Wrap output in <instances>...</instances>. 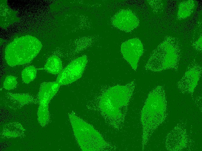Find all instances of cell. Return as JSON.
I'll return each instance as SVG.
<instances>
[{
  "label": "cell",
  "mask_w": 202,
  "mask_h": 151,
  "mask_svg": "<svg viewBox=\"0 0 202 151\" xmlns=\"http://www.w3.org/2000/svg\"><path fill=\"white\" fill-rule=\"evenodd\" d=\"M167 108L164 88L162 86H156L149 93L142 110L143 147L154 131L165 120Z\"/></svg>",
  "instance_id": "cell-1"
},
{
  "label": "cell",
  "mask_w": 202,
  "mask_h": 151,
  "mask_svg": "<svg viewBox=\"0 0 202 151\" xmlns=\"http://www.w3.org/2000/svg\"><path fill=\"white\" fill-rule=\"evenodd\" d=\"M180 55L178 42L174 38H167L152 52L145 69L156 72L170 69L177 71Z\"/></svg>",
  "instance_id": "cell-2"
},
{
  "label": "cell",
  "mask_w": 202,
  "mask_h": 151,
  "mask_svg": "<svg viewBox=\"0 0 202 151\" xmlns=\"http://www.w3.org/2000/svg\"><path fill=\"white\" fill-rule=\"evenodd\" d=\"M133 80L124 85H117L107 89L101 96L99 105L108 116L114 117L116 113H122L127 107L135 87Z\"/></svg>",
  "instance_id": "cell-3"
},
{
  "label": "cell",
  "mask_w": 202,
  "mask_h": 151,
  "mask_svg": "<svg viewBox=\"0 0 202 151\" xmlns=\"http://www.w3.org/2000/svg\"><path fill=\"white\" fill-rule=\"evenodd\" d=\"M42 47L41 42L31 35L16 38L6 48V62L11 66L29 63L38 54Z\"/></svg>",
  "instance_id": "cell-4"
},
{
  "label": "cell",
  "mask_w": 202,
  "mask_h": 151,
  "mask_svg": "<svg viewBox=\"0 0 202 151\" xmlns=\"http://www.w3.org/2000/svg\"><path fill=\"white\" fill-rule=\"evenodd\" d=\"M69 118L74 134L82 150H99L106 145L100 134L90 124L73 113L69 114Z\"/></svg>",
  "instance_id": "cell-5"
},
{
  "label": "cell",
  "mask_w": 202,
  "mask_h": 151,
  "mask_svg": "<svg viewBox=\"0 0 202 151\" xmlns=\"http://www.w3.org/2000/svg\"><path fill=\"white\" fill-rule=\"evenodd\" d=\"M87 62L86 56L83 55L68 64L58 74L56 82L60 85H67L82 76Z\"/></svg>",
  "instance_id": "cell-6"
},
{
  "label": "cell",
  "mask_w": 202,
  "mask_h": 151,
  "mask_svg": "<svg viewBox=\"0 0 202 151\" xmlns=\"http://www.w3.org/2000/svg\"><path fill=\"white\" fill-rule=\"evenodd\" d=\"M201 66L194 63L190 64L182 78L177 82V87L180 92L192 95L202 73Z\"/></svg>",
  "instance_id": "cell-7"
},
{
  "label": "cell",
  "mask_w": 202,
  "mask_h": 151,
  "mask_svg": "<svg viewBox=\"0 0 202 151\" xmlns=\"http://www.w3.org/2000/svg\"><path fill=\"white\" fill-rule=\"evenodd\" d=\"M143 50L141 42L137 38L129 39L123 42L121 46V52L123 58L135 71L137 70Z\"/></svg>",
  "instance_id": "cell-8"
},
{
  "label": "cell",
  "mask_w": 202,
  "mask_h": 151,
  "mask_svg": "<svg viewBox=\"0 0 202 151\" xmlns=\"http://www.w3.org/2000/svg\"><path fill=\"white\" fill-rule=\"evenodd\" d=\"M187 141L186 129L177 124L167 134L165 146L169 151H180L185 148Z\"/></svg>",
  "instance_id": "cell-9"
},
{
  "label": "cell",
  "mask_w": 202,
  "mask_h": 151,
  "mask_svg": "<svg viewBox=\"0 0 202 151\" xmlns=\"http://www.w3.org/2000/svg\"><path fill=\"white\" fill-rule=\"evenodd\" d=\"M112 23L116 28L123 31L130 32L138 26L139 21L137 16L132 11L123 10L113 16Z\"/></svg>",
  "instance_id": "cell-10"
},
{
  "label": "cell",
  "mask_w": 202,
  "mask_h": 151,
  "mask_svg": "<svg viewBox=\"0 0 202 151\" xmlns=\"http://www.w3.org/2000/svg\"><path fill=\"white\" fill-rule=\"evenodd\" d=\"M4 101L6 106L13 110L19 109L26 105L37 101L30 94L11 93H7L5 94Z\"/></svg>",
  "instance_id": "cell-11"
},
{
  "label": "cell",
  "mask_w": 202,
  "mask_h": 151,
  "mask_svg": "<svg viewBox=\"0 0 202 151\" xmlns=\"http://www.w3.org/2000/svg\"><path fill=\"white\" fill-rule=\"evenodd\" d=\"M60 86L56 81L42 83L38 94L39 104L48 106L49 102L57 93Z\"/></svg>",
  "instance_id": "cell-12"
},
{
  "label": "cell",
  "mask_w": 202,
  "mask_h": 151,
  "mask_svg": "<svg viewBox=\"0 0 202 151\" xmlns=\"http://www.w3.org/2000/svg\"><path fill=\"white\" fill-rule=\"evenodd\" d=\"M25 130L22 125L18 122H13L5 124L1 132L3 139L21 138L25 136Z\"/></svg>",
  "instance_id": "cell-13"
},
{
  "label": "cell",
  "mask_w": 202,
  "mask_h": 151,
  "mask_svg": "<svg viewBox=\"0 0 202 151\" xmlns=\"http://www.w3.org/2000/svg\"><path fill=\"white\" fill-rule=\"evenodd\" d=\"M44 69L48 73L53 74H59L62 69V61L57 56H53L47 60Z\"/></svg>",
  "instance_id": "cell-14"
},
{
  "label": "cell",
  "mask_w": 202,
  "mask_h": 151,
  "mask_svg": "<svg viewBox=\"0 0 202 151\" xmlns=\"http://www.w3.org/2000/svg\"><path fill=\"white\" fill-rule=\"evenodd\" d=\"M194 3L193 1H186L180 4L177 12V17L183 19L189 16L194 8Z\"/></svg>",
  "instance_id": "cell-15"
},
{
  "label": "cell",
  "mask_w": 202,
  "mask_h": 151,
  "mask_svg": "<svg viewBox=\"0 0 202 151\" xmlns=\"http://www.w3.org/2000/svg\"><path fill=\"white\" fill-rule=\"evenodd\" d=\"M39 105L37 112V119L40 125L44 127L48 124L49 120L48 106Z\"/></svg>",
  "instance_id": "cell-16"
},
{
  "label": "cell",
  "mask_w": 202,
  "mask_h": 151,
  "mask_svg": "<svg viewBox=\"0 0 202 151\" xmlns=\"http://www.w3.org/2000/svg\"><path fill=\"white\" fill-rule=\"evenodd\" d=\"M37 70L33 66H27L21 72V77L24 82L28 84L33 81L36 78Z\"/></svg>",
  "instance_id": "cell-17"
},
{
  "label": "cell",
  "mask_w": 202,
  "mask_h": 151,
  "mask_svg": "<svg viewBox=\"0 0 202 151\" xmlns=\"http://www.w3.org/2000/svg\"><path fill=\"white\" fill-rule=\"evenodd\" d=\"M17 84V78L12 76H9L5 78L4 82V88L7 90H10L15 88Z\"/></svg>",
  "instance_id": "cell-18"
}]
</instances>
